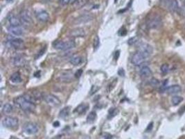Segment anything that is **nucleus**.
Returning <instances> with one entry per match:
<instances>
[{"label": "nucleus", "mask_w": 185, "mask_h": 139, "mask_svg": "<svg viewBox=\"0 0 185 139\" xmlns=\"http://www.w3.org/2000/svg\"><path fill=\"white\" fill-rule=\"evenodd\" d=\"M118 56H119V51H116L115 52V56H114V58H115L116 60H117Z\"/></svg>", "instance_id": "obj_38"}, {"label": "nucleus", "mask_w": 185, "mask_h": 139, "mask_svg": "<svg viewBox=\"0 0 185 139\" xmlns=\"http://www.w3.org/2000/svg\"><path fill=\"white\" fill-rule=\"evenodd\" d=\"M153 50L151 45L149 44L142 43L139 44L138 46V52L142 54L146 58H148L153 53Z\"/></svg>", "instance_id": "obj_3"}, {"label": "nucleus", "mask_w": 185, "mask_h": 139, "mask_svg": "<svg viewBox=\"0 0 185 139\" xmlns=\"http://www.w3.org/2000/svg\"><path fill=\"white\" fill-rule=\"evenodd\" d=\"M89 0H76L74 3V7L76 8H80L84 6Z\"/></svg>", "instance_id": "obj_27"}, {"label": "nucleus", "mask_w": 185, "mask_h": 139, "mask_svg": "<svg viewBox=\"0 0 185 139\" xmlns=\"http://www.w3.org/2000/svg\"><path fill=\"white\" fill-rule=\"evenodd\" d=\"M146 59V58L145 56H143L142 54L137 52V53H135L134 55L132 56L131 61H132L133 65H135V66H141V65L145 61Z\"/></svg>", "instance_id": "obj_13"}, {"label": "nucleus", "mask_w": 185, "mask_h": 139, "mask_svg": "<svg viewBox=\"0 0 185 139\" xmlns=\"http://www.w3.org/2000/svg\"><path fill=\"white\" fill-rule=\"evenodd\" d=\"M183 101V98L180 96H173L171 99V103L173 106H177Z\"/></svg>", "instance_id": "obj_26"}, {"label": "nucleus", "mask_w": 185, "mask_h": 139, "mask_svg": "<svg viewBox=\"0 0 185 139\" xmlns=\"http://www.w3.org/2000/svg\"><path fill=\"white\" fill-rule=\"evenodd\" d=\"M44 100H45V102L47 103L48 104L52 106H58L60 104V100L58 99L57 97L53 95L52 94H48L46 95L44 97Z\"/></svg>", "instance_id": "obj_8"}, {"label": "nucleus", "mask_w": 185, "mask_h": 139, "mask_svg": "<svg viewBox=\"0 0 185 139\" xmlns=\"http://www.w3.org/2000/svg\"><path fill=\"white\" fill-rule=\"evenodd\" d=\"M53 47L58 50H69L76 47V43L72 40L67 41H56L53 43Z\"/></svg>", "instance_id": "obj_2"}, {"label": "nucleus", "mask_w": 185, "mask_h": 139, "mask_svg": "<svg viewBox=\"0 0 185 139\" xmlns=\"http://www.w3.org/2000/svg\"><path fill=\"white\" fill-rule=\"evenodd\" d=\"M12 63L15 66H23L26 64V60H25L24 58L22 57V56H18L12 58Z\"/></svg>", "instance_id": "obj_18"}, {"label": "nucleus", "mask_w": 185, "mask_h": 139, "mask_svg": "<svg viewBox=\"0 0 185 139\" xmlns=\"http://www.w3.org/2000/svg\"><path fill=\"white\" fill-rule=\"evenodd\" d=\"M153 123H150L149 124V125H148V127H147V129H146V131H151V130L152 129V128H153Z\"/></svg>", "instance_id": "obj_37"}, {"label": "nucleus", "mask_w": 185, "mask_h": 139, "mask_svg": "<svg viewBox=\"0 0 185 139\" xmlns=\"http://www.w3.org/2000/svg\"><path fill=\"white\" fill-rule=\"evenodd\" d=\"M12 111H13V106L10 104H8V103L4 104L3 106V108H2V112L5 113V114L10 113Z\"/></svg>", "instance_id": "obj_23"}, {"label": "nucleus", "mask_w": 185, "mask_h": 139, "mask_svg": "<svg viewBox=\"0 0 185 139\" xmlns=\"http://www.w3.org/2000/svg\"><path fill=\"white\" fill-rule=\"evenodd\" d=\"M60 3L62 5H67L69 4H72V0H60Z\"/></svg>", "instance_id": "obj_33"}, {"label": "nucleus", "mask_w": 185, "mask_h": 139, "mask_svg": "<svg viewBox=\"0 0 185 139\" xmlns=\"http://www.w3.org/2000/svg\"><path fill=\"white\" fill-rule=\"evenodd\" d=\"M152 71L148 66H143L140 70V75L143 78H148L152 75Z\"/></svg>", "instance_id": "obj_19"}, {"label": "nucleus", "mask_w": 185, "mask_h": 139, "mask_svg": "<svg viewBox=\"0 0 185 139\" xmlns=\"http://www.w3.org/2000/svg\"><path fill=\"white\" fill-rule=\"evenodd\" d=\"M98 89H99V88L97 87V86H93L92 87H91V89L90 90V95H92L94 93V92H96L98 90Z\"/></svg>", "instance_id": "obj_35"}, {"label": "nucleus", "mask_w": 185, "mask_h": 139, "mask_svg": "<svg viewBox=\"0 0 185 139\" xmlns=\"http://www.w3.org/2000/svg\"><path fill=\"white\" fill-rule=\"evenodd\" d=\"M10 81L14 84H19L22 82V78H21L20 74L18 72L12 74V75L10 76Z\"/></svg>", "instance_id": "obj_21"}, {"label": "nucleus", "mask_w": 185, "mask_h": 139, "mask_svg": "<svg viewBox=\"0 0 185 139\" xmlns=\"http://www.w3.org/2000/svg\"><path fill=\"white\" fill-rule=\"evenodd\" d=\"M8 31L10 34L19 36V35H24L25 30L22 26H9L8 27Z\"/></svg>", "instance_id": "obj_12"}, {"label": "nucleus", "mask_w": 185, "mask_h": 139, "mask_svg": "<svg viewBox=\"0 0 185 139\" xmlns=\"http://www.w3.org/2000/svg\"><path fill=\"white\" fill-rule=\"evenodd\" d=\"M118 113V110L117 109H115V108L112 109L111 110H110L109 111V116H108V118H113L115 116V115H117Z\"/></svg>", "instance_id": "obj_29"}, {"label": "nucleus", "mask_w": 185, "mask_h": 139, "mask_svg": "<svg viewBox=\"0 0 185 139\" xmlns=\"http://www.w3.org/2000/svg\"><path fill=\"white\" fill-rule=\"evenodd\" d=\"M16 105L20 107L22 111L25 112H32L35 110V105L34 103L29 102L24 96H19L14 100Z\"/></svg>", "instance_id": "obj_1"}, {"label": "nucleus", "mask_w": 185, "mask_h": 139, "mask_svg": "<svg viewBox=\"0 0 185 139\" xmlns=\"http://www.w3.org/2000/svg\"><path fill=\"white\" fill-rule=\"evenodd\" d=\"M137 41V38L133 37V38H131L130 39H129L128 43L129 44V45H133V44H135Z\"/></svg>", "instance_id": "obj_32"}, {"label": "nucleus", "mask_w": 185, "mask_h": 139, "mask_svg": "<svg viewBox=\"0 0 185 139\" xmlns=\"http://www.w3.org/2000/svg\"><path fill=\"white\" fill-rule=\"evenodd\" d=\"M113 138H112V136L110 135V134H107V136L105 137V139H112Z\"/></svg>", "instance_id": "obj_39"}, {"label": "nucleus", "mask_w": 185, "mask_h": 139, "mask_svg": "<svg viewBox=\"0 0 185 139\" xmlns=\"http://www.w3.org/2000/svg\"><path fill=\"white\" fill-rule=\"evenodd\" d=\"M150 84L154 88H157L159 86V81L155 78H152L150 81Z\"/></svg>", "instance_id": "obj_30"}, {"label": "nucleus", "mask_w": 185, "mask_h": 139, "mask_svg": "<svg viewBox=\"0 0 185 139\" xmlns=\"http://www.w3.org/2000/svg\"><path fill=\"white\" fill-rule=\"evenodd\" d=\"M181 90H182L181 86L180 85H177V84H175V85L170 86L166 88V92L170 95L178 94L179 92H181Z\"/></svg>", "instance_id": "obj_16"}, {"label": "nucleus", "mask_w": 185, "mask_h": 139, "mask_svg": "<svg viewBox=\"0 0 185 139\" xmlns=\"http://www.w3.org/2000/svg\"><path fill=\"white\" fill-rule=\"evenodd\" d=\"M8 43H9L10 47L17 50L23 49L25 46L23 40L20 38H12L9 40Z\"/></svg>", "instance_id": "obj_11"}, {"label": "nucleus", "mask_w": 185, "mask_h": 139, "mask_svg": "<svg viewBox=\"0 0 185 139\" xmlns=\"http://www.w3.org/2000/svg\"><path fill=\"white\" fill-rule=\"evenodd\" d=\"M83 58L80 56H74L71 58L70 64H72L73 66H77L82 64Z\"/></svg>", "instance_id": "obj_20"}, {"label": "nucleus", "mask_w": 185, "mask_h": 139, "mask_svg": "<svg viewBox=\"0 0 185 139\" xmlns=\"http://www.w3.org/2000/svg\"><path fill=\"white\" fill-rule=\"evenodd\" d=\"M118 75H119L120 76H123V77H124V76L125 75V72H124V69H119L118 70Z\"/></svg>", "instance_id": "obj_36"}, {"label": "nucleus", "mask_w": 185, "mask_h": 139, "mask_svg": "<svg viewBox=\"0 0 185 139\" xmlns=\"http://www.w3.org/2000/svg\"><path fill=\"white\" fill-rule=\"evenodd\" d=\"M100 45V39H99V37L98 36V35H96L94 39V49L95 50H97L98 48H99Z\"/></svg>", "instance_id": "obj_28"}, {"label": "nucleus", "mask_w": 185, "mask_h": 139, "mask_svg": "<svg viewBox=\"0 0 185 139\" xmlns=\"http://www.w3.org/2000/svg\"><path fill=\"white\" fill-rule=\"evenodd\" d=\"M60 125V123L58 122H56V123H53V126L54 127H58Z\"/></svg>", "instance_id": "obj_40"}, {"label": "nucleus", "mask_w": 185, "mask_h": 139, "mask_svg": "<svg viewBox=\"0 0 185 139\" xmlns=\"http://www.w3.org/2000/svg\"><path fill=\"white\" fill-rule=\"evenodd\" d=\"M97 119V113L95 111H91L87 117V122L88 123H93Z\"/></svg>", "instance_id": "obj_24"}, {"label": "nucleus", "mask_w": 185, "mask_h": 139, "mask_svg": "<svg viewBox=\"0 0 185 139\" xmlns=\"http://www.w3.org/2000/svg\"><path fill=\"white\" fill-rule=\"evenodd\" d=\"M70 113V108L69 106L64 107L63 109H61L59 113V117L62 118H65L69 115Z\"/></svg>", "instance_id": "obj_22"}, {"label": "nucleus", "mask_w": 185, "mask_h": 139, "mask_svg": "<svg viewBox=\"0 0 185 139\" xmlns=\"http://www.w3.org/2000/svg\"><path fill=\"white\" fill-rule=\"evenodd\" d=\"M160 70H161V72L163 74L168 73V71H169V66H168V64H164L161 66Z\"/></svg>", "instance_id": "obj_31"}, {"label": "nucleus", "mask_w": 185, "mask_h": 139, "mask_svg": "<svg viewBox=\"0 0 185 139\" xmlns=\"http://www.w3.org/2000/svg\"><path fill=\"white\" fill-rule=\"evenodd\" d=\"M36 18L42 22H46L49 20V15L45 10H39L35 13Z\"/></svg>", "instance_id": "obj_14"}, {"label": "nucleus", "mask_w": 185, "mask_h": 139, "mask_svg": "<svg viewBox=\"0 0 185 139\" xmlns=\"http://www.w3.org/2000/svg\"><path fill=\"white\" fill-rule=\"evenodd\" d=\"M116 1H117V0H114V2H115V3H116Z\"/></svg>", "instance_id": "obj_43"}, {"label": "nucleus", "mask_w": 185, "mask_h": 139, "mask_svg": "<svg viewBox=\"0 0 185 139\" xmlns=\"http://www.w3.org/2000/svg\"><path fill=\"white\" fill-rule=\"evenodd\" d=\"M163 4L170 12H176L178 10V4L177 0H164Z\"/></svg>", "instance_id": "obj_9"}, {"label": "nucleus", "mask_w": 185, "mask_h": 139, "mask_svg": "<svg viewBox=\"0 0 185 139\" xmlns=\"http://www.w3.org/2000/svg\"><path fill=\"white\" fill-rule=\"evenodd\" d=\"M82 73H83V70L82 69H79L78 71L76 72V73H75V77L76 78H79L80 77L81 75H82Z\"/></svg>", "instance_id": "obj_34"}, {"label": "nucleus", "mask_w": 185, "mask_h": 139, "mask_svg": "<svg viewBox=\"0 0 185 139\" xmlns=\"http://www.w3.org/2000/svg\"><path fill=\"white\" fill-rule=\"evenodd\" d=\"M19 121L17 118L6 116L2 121V125L4 127L7 128H14L18 127Z\"/></svg>", "instance_id": "obj_5"}, {"label": "nucleus", "mask_w": 185, "mask_h": 139, "mask_svg": "<svg viewBox=\"0 0 185 139\" xmlns=\"http://www.w3.org/2000/svg\"><path fill=\"white\" fill-rule=\"evenodd\" d=\"M20 19L22 24L29 26V25L32 24L33 23V19L32 17H31V13L27 10H24L20 13Z\"/></svg>", "instance_id": "obj_6"}, {"label": "nucleus", "mask_w": 185, "mask_h": 139, "mask_svg": "<svg viewBox=\"0 0 185 139\" xmlns=\"http://www.w3.org/2000/svg\"><path fill=\"white\" fill-rule=\"evenodd\" d=\"M23 130L27 134H35L38 132V127L35 123H27L24 124Z\"/></svg>", "instance_id": "obj_10"}, {"label": "nucleus", "mask_w": 185, "mask_h": 139, "mask_svg": "<svg viewBox=\"0 0 185 139\" xmlns=\"http://www.w3.org/2000/svg\"><path fill=\"white\" fill-rule=\"evenodd\" d=\"M75 77L72 72L71 71H62L60 72V75H58V79L60 81L63 82V83H69L74 80V77Z\"/></svg>", "instance_id": "obj_7"}, {"label": "nucleus", "mask_w": 185, "mask_h": 139, "mask_svg": "<svg viewBox=\"0 0 185 139\" xmlns=\"http://www.w3.org/2000/svg\"><path fill=\"white\" fill-rule=\"evenodd\" d=\"M88 109V105H86L85 104H81L79 105V106L77 107V108L76 109V110H75V111L77 113H80V114H81V113H85V111H87V109Z\"/></svg>", "instance_id": "obj_25"}, {"label": "nucleus", "mask_w": 185, "mask_h": 139, "mask_svg": "<svg viewBox=\"0 0 185 139\" xmlns=\"http://www.w3.org/2000/svg\"><path fill=\"white\" fill-rule=\"evenodd\" d=\"M69 35L71 37L78 38V37H84L85 35V33L84 29L81 28H76L73 29L70 31Z\"/></svg>", "instance_id": "obj_15"}, {"label": "nucleus", "mask_w": 185, "mask_h": 139, "mask_svg": "<svg viewBox=\"0 0 185 139\" xmlns=\"http://www.w3.org/2000/svg\"><path fill=\"white\" fill-rule=\"evenodd\" d=\"M6 1H7L8 2H10V1H12V0H6Z\"/></svg>", "instance_id": "obj_42"}, {"label": "nucleus", "mask_w": 185, "mask_h": 139, "mask_svg": "<svg viewBox=\"0 0 185 139\" xmlns=\"http://www.w3.org/2000/svg\"><path fill=\"white\" fill-rule=\"evenodd\" d=\"M162 25V19L159 16H152L147 21V27L149 29H158Z\"/></svg>", "instance_id": "obj_4"}, {"label": "nucleus", "mask_w": 185, "mask_h": 139, "mask_svg": "<svg viewBox=\"0 0 185 139\" xmlns=\"http://www.w3.org/2000/svg\"><path fill=\"white\" fill-rule=\"evenodd\" d=\"M8 22H9L10 26H22V23L21 22L20 19L18 18V17L12 15V16H10L9 18H8Z\"/></svg>", "instance_id": "obj_17"}, {"label": "nucleus", "mask_w": 185, "mask_h": 139, "mask_svg": "<svg viewBox=\"0 0 185 139\" xmlns=\"http://www.w3.org/2000/svg\"><path fill=\"white\" fill-rule=\"evenodd\" d=\"M184 9L185 10V1H184Z\"/></svg>", "instance_id": "obj_41"}]
</instances>
